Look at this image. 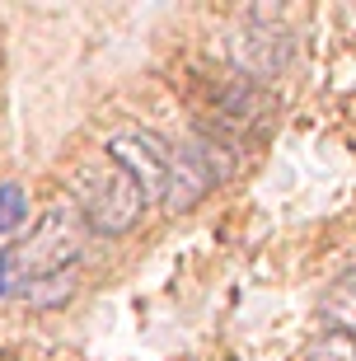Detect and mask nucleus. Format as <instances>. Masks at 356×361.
I'll return each mask as SVG.
<instances>
[{"mask_svg": "<svg viewBox=\"0 0 356 361\" xmlns=\"http://www.w3.org/2000/svg\"><path fill=\"white\" fill-rule=\"evenodd\" d=\"M90 244V226L75 212V202H56L38 216V226L14 244L10 254H0V272L14 281H42V277H61V272L85 254Z\"/></svg>", "mask_w": 356, "mask_h": 361, "instance_id": "nucleus-1", "label": "nucleus"}, {"mask_svg": "<svg viewBox=\"0 0 356 361\" xmlns=\"http://www.w3.org/2000/svg\"><path fill=\"white\" fill-rule=\"evenodd\" d=\"M75 212L85 216V226L94 235H127L141 221L145 202L136 192V183L122 174L118 164H94L80 174V192H75Z\"/></svg>", "mask_w": 356, "mask_h": 361, "instance_id": "nucleus-2", "label": "nucleus"}, {"mask_svg": "<svg viewBox=\"0 0 356 361\" xmlns=\"http://www.w3.org/2000/svg\"><path fill=\"white\" fill-rule=\"evenodd\" d=\"M230 61L249 85H263L272 75H281L290 61V33L263 14H253L230 33Z\"/></svg>", "mask_w": 356, "mask_h": 361, "instance_id": "nucleus-3", "label": "nucleus"}, {"mask_svg": "<svg viewBox=\"0 0 356 361\" xmlns=\"http://www.w3.org/2000/svg\"><path fill=\"white\" fill-rule=\"evenodd\" d=\"M108 164H118L122 174L136 183L141 202L150 207V202L164 197V178H169L173 150L164 146L159 136H150V132H122V136L108 141Z\"/></svg>", "mask_w": 356, "mask_h": 361, "instance_id": "nucleus-4", "label": "nucleus"}, {"mask_svg": "<svg viewBox=\"0 0 356 361\" xmlns=\"http://www.w3.org/2000/svg\"><path fill=\"white\" fill-rule=\"evenodd\" d=\"M211 188H216V178L207 174V164H202L192 150H178L173 164H169V178H164V197H159V207H164L169 216H188Z\"/></svg>", "mask_w": 356, "mask_h": 361, "instance_id": "nucleus-5", "label": "nucleus"}, {"mask_svg": "<svg viewBox=\"0 0 356 361\" xmlns=\"http://www.w3.org/2000/svg\"><path fill=\"white\" fill-rule=\"evenodd\" d=\"M267 108H272V99H267L258 85L235 80V85H225L221 104H216V122L230 127V132H253V122H263Z\"/></svg>", "mask_w": 356, "mask_h": 361, "instance_id": "nucleus-6", "label": "nucleus"}, {"mask_svg": "<svg viewBox=\"0 0 356 361\" xmlns=\"http://www.w3.org/2000/svg\"><path fill=\"white\" fill-rule=\"evenodd\" d=\"M324 314L333 319V329L356 334V268L343 272V277L329 286V295H324Z\"/></svg>", "mask_w": 356, "mask_h": 361, "instance_id": "nucleus-7", "label": "nucleus"}, {"mask_svg": "<svg viewBox=\"0 0 356 361\" xmlns=\"http://www.w3.org/2000/svg\"><path fill=\"white\" fill-rule=\"evenodd\" d=\"M305 361H356V334H347V329H324V334L305 348Z\"/></svg>", "mask_w": 356, "mask_h": 361, "instance_id": "nucleus-8", "label": "nucleus"}, {"mask_svg": "<svg viewBox=\"0 0 356 361\" xmlns=\"http://www.w3.org/2000/svg\"><path fill=\"white\" fill-rule=\"evenodd\" d=\"M28 221V197L19 183H0V240H14Z\"/></svg>", "mask_w": 356, "mask_h": 361, "instance_id": "nucleus-9", "label": "nucleus"}, {"mask_svg": "<svg viewBox=\"0 0 356 361\" xmlns=\"http://www.w3.org/2000/svg\"><path fill=\"white\" fill-rule=\"evenodd\" d=\"M24 295H33L38 305H56V300H66L70 295V277L61 272V277H42V281H28Z\"/></svg>", "mask_w": 356, "mask_h": 361, "instance_id": "nucleus-10", "label": "nucleus"}]
</instances>
